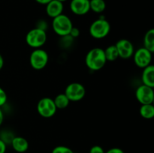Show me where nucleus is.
<instances>
[{
	"mask_svg": "<svg viewBox=\"0 0 154 153\" xmlns=\"http://www.w3.org/2000/svg\"><path fill=\"white\" fill-rule=\"evenodd\" d=\"M107 62L104 50L95 47L87 52L85 57V64L91 70H99Z\"/></svg>",
	"mask_w": 154,
	"mask_h": 153,
	"instance_id": "nucleus-1",
	"label": "nucleus"
},
{
	"mask_svg": "<svg viewBox=\"0 0 154 153\" xmlns=\"http://www.w3.org/2000/svg\"><path fill=\"white\" fill-rule=\"evenodd\" d=\"M110 31L111 25L103 16H101L99 19L93 21L89 29L90 35L95 39H102L107 37Z\"/></svg>",
	"mask_w": 154,
	"mask_h": 153,
	"instance_id": "nucleus-2",
	"label": "nucleus"
},
{
	"mask_svg": "<svg viewBox=\"0 0 154 153\" xmlns=\"http://www.w3.org/2000/svg\"><path fill=\"white\" fill-rule=\"evenodd\" d=\"M52 27L54 32L57 35L60 37H64V36L69 35L73 27V24L71 19L67 15L62 14L53 18Z\"/></svg>",
	"mask_w": 154,
	"mask_h": 153,
	"instance_id": "nucleus-3",
	"label": "nucleus"
},
{
	"mask_svg": "<svg viewBox=\"0 0 154 153\" xmlns=\"http://www.w3.org/2000/svg\"><path fill=\"white\" fill-rule=\"evenodd\" d=\"M48 35L45 30L38 28H34L29 30L26 35V42L30 47L33 49L41 48L45 44Z\"/></svg>",
	"mask_w": 154,
	"mask_h": 153,
	"instance_id": "nucleus-4",
	"label": "nucleus"
},
{
	"mask_svg": "<svg viewBox=\"0 0 154 153\" xmlns=\"http://www.w3.org/2000/svg\"><path fill=\"white\" fill-rule=\"evenodd\" d=\"M49 60L48 54L42 48L34 49L29 56V63L31 67L35 70H42L47 66Z\"/></svg>",
	"mask_w": 154,
	"mask_h": 153,
	"instance_id": "nucleus-5",
	"label": "nucleus"
},
{
	"mask_svg": "<svg viewBox=\"0 0 154 153\" xmlns=\"http://www.w3.org/2000/svg\"><path fill=\"white\" fill-rule=\"evenodd\" d=\"M57 110L54 99L51 98H43L38 102L37 111L39 115L44 118H51L54 116Z\"/></svg>",
	"mask_w": 154,
	"mask_h": 153,
	"instance_id": "nucleus-6",
	"label": "nucleus"
},
{
	"mask_svg": "<svg viewBox=\"0 0 154 153\" xmlns=\"http://www.w3.org/2000/svg\"><path fill=\"white\" fill-rule=\"evenodd\" d=\"M64 93L70 101H79L85 96L86 89L80 82H72L66 86Z\"/></svg>",
	"mask_w": 154,
	"mask_h": 153,
	"instance_id": "nucleus-7",
	"label": "nucleus"
},
{
	"mask_svg": "<svg viewBox=\"0 0 154 153\" xmlns=\"http://www.w3.org/2000/svg\"><path fill=\"white\" fill-rule=\"evenodd\" d=\"M134 62L140 68H144L150 65L152 61V52L144 46L138 48L133 54Z\"/></svg>",
	"mask_w": 154,
	"mask_h": 153,
	"instance_id": "nucleus-8",
	"label": "nucleus"
},
{
	"mask_svg": "<svg viewBox=\"0 0 154 153\" xmlns=\"http://www.w3.org/2000/svg\"><path fill=\"white\" fill-rule=\"evenodd\" d=\"M135 97L141 105L153 104L154 100L153 88L142 84L136 88Z\"/></svg>",
	"mask_w": 154,
	"mask_h": 153,
	"instance_id": "nucleus-9",
	"label": "nucleus"
},
{
	"mask_svg": "<svg viewBox=\"0 0 154 153\" xmlns=\"http://www.w3.org/2000/svg\"><path fill=\"white\" fill-rule=\"evenodd\" d=\"M115 46L118 51L119 57L123 59H128L132 57L135 52L133 44L127 39H120L116 43Z\"/></svg>",
	"mask_w": 154,
	"mask_h": 153,
	"instance_id": "nucleus-10",
	"label": "nucleus"
},
{
	"mask_svg": "<svg viewBox=\"0 0 154 153\" xmlns=\"http://www.w3.org/2000/svg\"><path fill=\"white\" fill-rule=\"evenodd\" d=\"M70 9L73 14L78 16H83L90 10V0H72Z\"/></svg>",
	"mask_w": 154,
	"mask_h": 153,
	"instance_id": "nucleus-11",
	"label": "nucleus"
},
{
	"mask_svg": "<svg viewBox=\"0 0 154 153\" xmlns=\"http://www.w3.org/2000/svg\"><path fill=\"white\" fill-rule=\"evenodd\" d=\"M63 9V3L57 0H52L46 4V13L48 16L51 18H54L62 14Z\"/></svg>",
	"mask_w": 154,
	"mask_h": 153,
	"instance_id": "nucleus-12",
	"label": "nucleus"
},
{
	"mask_svg": "<svg viewBox=\"0 0 154 153\" xmlns=\"http://www.w3.org/2000/svg\"><path fill=\"white\" fill-rule=\"evenodd\" d=\"M142 74H141V80L144 85L150 86L151 88L154 87V66L150 64L147 67L143 68Z\"/></svg>",
	"mask_w": 154,
	"mask_h": 153,
	"instance_id": "nucleus-13",
	"label": "nucleus"
},
{
	"mask_svg": "<svg viewBox=\"0 0 154 153\" xmlns=\"http://www.w3.org/2000/svg\"><path fill=\"white\" fill-rule=\"evenodd\" d=\"M11 144L14 151L19 153H23L29 148V142L23 136H14L12 139Z\"/></svg>",
	"mask_w": 154,
	"mask_h": 153,
	"instance_id": "nucleus-14",
	"label": "nucleus"
},
{
	"mask_svg": "<svg viewBox=\"0 0 154 153\" xmlns=\"http://www.w3.org/2000/svg\"><path fill=\"white\" fill-rule=\"evenodd\" d=\"M144 47L153 53L154 52V29L150 28L144 38Z\"/></svg>",
	"mask_w": 154,
	"mask_h": 153,
	"instance_id": "nucleus-15",
	"label": "nucleus"
},
{
	"mask_svg": "<svg viewBox=\"0 0 154 153\" xmlns=\"http://www.w3.org/2000/svg\"><path fill=\"white\" fill-rule=\"evenodd\" d=\"M54 101L57 109L60 110L66 108L70 103V100L68 98L67 96L65 94V93H60L58 95L56 96L55 98L54 99Z\"/></svg>",
	"mask_w": 154,
	"mask_h": 153,
	"instance_id": "nucleus-16",
	"label": "nucleus"
},
{
	"mask_svg": "<svg viewBox=\"0 0 154 153\" xmlns=\"http://www.w3.org/2000/svg\"><path fill=\"white\" fill-rule=\"evenodd\" d=\"M90 10L97 14H102L106 8L105 0H90Z\"/></svg>",
	"mask_w": 154,
	"mask_h": 153,
	"instance_id": "nucleus-17",
	"label": "nucleus"
},
{
	"mask_svg": "<svg viewBox=\"0 0 154 153\" xmlns=\"http://www.w3.org/2000/svg\"><path fill=\"white\" fill-rule=\"evenodd\" d=\"M140 115L144 118L150 119L154 116V106L153 104H142L139 110Z\"/></svg>",
	"mask_w": 154,
	"mask_h": 153,
	"instance_id": "nucleus-18",
	"label": "nucleus"
},
{
	"mask_svg": "<svg viewBox=\"0 0 154 153\" xmlns=\"http://www.w3.org/2000/svg\"><path fill=\"white\" fill-rule=\"evenodd\" d=\"M105 52V58L107 61L114 62L116 61L119 58L118 51L115 45H110L105 50H104Z\"/></svg>",
	"mask_w": 154,
	"mask_h": 153,
	"instance_id": "nucleus-19",
	"label": "nucleus"
},
{
	"mask_svg": "<svg viewBox=\"0 0 154 153\" xmlns=\"http://www.w3.org/2000/svg\"><path fill=\"white\" fill-rule=\"evenodd\" d=\"M51 153H74L72 148L66 146H57L54 147Z\"/></svg>",
	"mask_w": 154,
	"mask_h": 153,
	"instance_id": "nucleus-20",
	"label": "nucleus"
},
{
	"mask_svg": "<svg viewBox=\"0 0 154 153\" xmlns=\"http://www.w3.org/2000/svg\"><path fill=\"white\" fill-rule=\"evenodd\" d=\"M7 99L8 97L5 91L2 87H0V107L5 104Z\"/></svg>",
	"mask_w": 154,
	"mask_h": 153,
	"instance_id": "nucleus-21",
	"label": "nucleus"
},
{
	"mask_svg": "<svg viewBox=\"0 0 154 153\" xmlns=\"http://www.w3.org/2000/svg\"><path fill=\"white\" fill-rule=\"evenodd\" d=\"M63 38V44L64 46H70L73 42V38L71 37L70 35H66Z\"/></svg>",
	"mask_w": 154,
	"mask_h": 153,
	"instance_id": "nucleus-22",
	"label": "nucleus"
},
{
	"mask_svg": "<svg viewBox=\"0 0 154 153\" xmlns=\"http://www.w3.org/2000/svg\"><path fill=\"white\" fill-rule=\"evenodd\" d=\"M103 148L100 146H93L90 150V153H105Z\"/></svg>",
	"mask_w": 154,
	"mask_h": 153,
	"instance_id": "nucleus-23",
	"label": "nucleus"
},
{
	"mask_svg": "<svg viewBox=\"0 0 154 153\" xmlns=\"http://www.w3.org/2000/svg\"><path fill=\"white\" fill-rule=\"evenodd\" d=\"M69 35H70L72 38H78V36L80 35L79 28H77V27H75V26L72 27V30H71L70 33H69Z\"/></svg>",
	"mask_w": 154,
	"mask_h": 153,
	"instance_id": "nucleus-24",
	"label": "nucleus"
},
{
	"mask_svg": "<svg viewBox=\"0 0 154 153\" xmlns=\"http://www.w3.org/2000/svg\"><path fill=\"white\" fill-rule=\"evenodd\" d=\"M36 28H41V29H43V30H45V31H46L47 28H48L47 22H45V21L43 20H39L38 22L37 27H36Z\"/></svg>",
	"mask_w": 154,
	"mask_h": 153,
	"instance_id": "nucleus-25",
	"label": "nucleus"
},
{
	"mask_svg": "<svg viewBox=\"0 0 154 153\" xmlns=\"http://www.w3.org/2000/svg\"><path fill=\"white\" fill-rule=\"evenodd\" d=\"M105 153H125L123 149L120 148H111L110 149H108L106 152Z\"/></svg>",
	"mask_w": 154,
	"mask_h": 153,
	"instance_id": "nucleus-26",
	"label": "nucleus"
},
{
	"mask_svg": "<svg viewBox=\"0 0 154 153\" xmlns=\"http://www.w3.org/2000/svg\"><path fill=\"white\" fill-rule=\"evenodd\" d=\"M6 148H7L6 143L2 140L0 139V153H5Z\"/></svg>",
	"mask_w": 154,
	"mask_h": 153,
	"instance_id": "nucleus-27",
	"label": "nucleus"
},
{
	"mask_svg": "<svg viewBox=\"0 0 154 153\" xmlns=\"http://www.w3.org/2000/svg\"><path fill=\"white\" fill-rule=\"evenodd\" d=\"M35 1L40 4H45V5H46L48 3H49L50 2L52 1V0H35Z\"/></svg>",
	"mask_w": 154,
	"mask_h": 153,
	"instance_id": "nucleus-28",
	"label": "nucleus"
},
{
	"mask_svg": "<svg viewBox=\"0 0 154 153\" xmlns=\"http://www.w3.org/2000/svg\"><path fill=\"white\" fill-rule=\"evenodd\" d=\"M3 121H4V113H3L1 107H0V126L2 124Z\"/></svg>",
	"mask_w": 154,
	"mask_h": 153,
	"instance_id": "nucleus-29",
	"label": "nucleus"
},
{
	"mask_svg": "<svg viewBox=\"0 0 154 153\" xmlns=\"http://www.w3.org/2000/svg\"><path fill=\"white\" fill-rule=\"evenodd\" d=\"M3 66H4V58H3L2 56L0 53V70L2 69Z\"/></svg>",
	"mask_w": 154,
	"mask_h": 153,
	"instance_id": "nucleus-30",
	"label": "nucleus"
},
{
	"mask_svg": "<svg viewBox=\"0 0 154 153\" xmlns=\"http://www.w3.org/2000/svg\"><path fill=\"white\" fill-rule=\"evenodd\" d=\"M57 1H59V2H66L67 1V0H57Z\"/></svg>",
	"mask_w": 154,
	"mask_h": 153,
	"instance_id": "nucleus-31",
	"label": "nucleus"
}]
</instances>
